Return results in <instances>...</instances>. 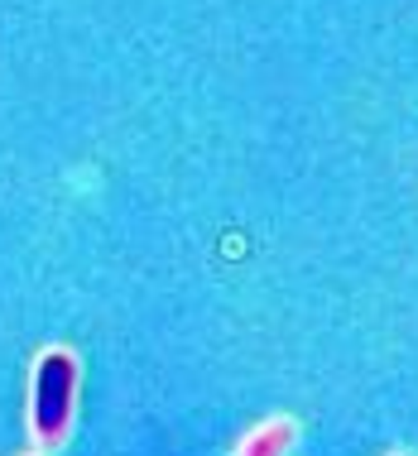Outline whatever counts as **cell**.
<instances>
[{
    "label": "cell",
    "mask_w": 418,
    "mask_h": 456,
    "mask_svg": "<svg viewBox=\"0 0 418 456\" xmlns=\"http://www.w3.org/2000/svg\"><path fill=\"white\" fill-rule=\"evenodd\" d=\"M279 442H284V433H279V437H275V433H265V437H260V447H250V456H269V452H279Z\"/></svg>",
    "instance_id": "cell-2"
},
{
    "label": "cell",
    "mask_w": 418,
    "mask_h": 456,
    "mask_svg": "<svg viewBox=\"0 0 418 456\" xmlns=\"http://www.w3.org/2000/svg\"><path fill=\"white\" fill-rule=\"evenodd\" d=\"M72 389H78V365L63 351H48L34 375V428L39 437H58L72 413Z\"/></svg>",
    "instance_id": "cell-1"
}]
</instances>
